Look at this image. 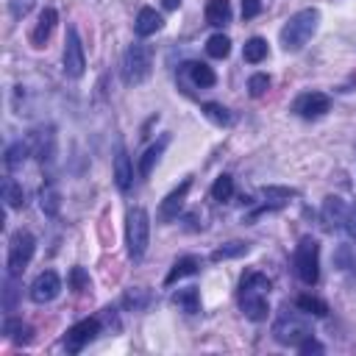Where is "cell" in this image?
<instances>
[{
	"mask_svg": "<svg viewBox=\"0 0 356 356\" xmlns=\"http://www.w3.org/2000/svg\"><path fill=\"white\" fill-rule=\"evenodd\" d=\"M267 292H270V281L261 273H248L242 275V289H239V306L245 312L248 320L259 323L267 317L270 306H267Z\"/></svg>",
	"mask_w": 356,
	"mask_h": 356,
	"instance_id": "6da1fadb",
	"label": "cell"
},
{
	"mask_svg": "<svg viewBox=\"0 0 356 356\" xmlns=\"http://www.w3.org/2000/svg\"><path fill=\"white\" fill-rule=\"evenodd\" d=\"M317 25H320V11L317 8H303V11L292 14L284 22V28H281V44H284V50H289V53L300 50L314 36Z\"/></svg>",
	"mask_w": 356,
	"mask_h": 356,
	"instance_id": "7a4b0ae2",
	"label": "cell"
},
{
	"mask_svg": "<svg viewBox=\"0 0 356 356\" xmlns=\"http://www.w3.org/2000/svg\"><path fill=\"white\" fill-rule=\"evenodd\" d=\"M147 239H150V217L142 206H134L125 217V245H128V256L134 261H139L145 256Z\"/></svg>",
	"mask_w": 356,
	"mask_h": 356,
	"instance_id": "3957f363",
	"label": "cell"
},
{
	"mask_svg": "<svg viewBox=\"0 0 356 356\" xmlns=\"http://www.w3.org/2000/svg\"><path fill=\"white\" fill-rule=\"evenodd\" d=\"M150 67H153V50H150V44L134 42V44L125 50V58H122V75H125V81H128V83H142V81H147Z\"/></svg>",
	"mask_w": 356,
	"mask_h": 356,
	"instance_id": "277c9868",
	"label": "cell"
},
{
	"mask_svg": "<svg viewBox=\"0 0 356 356\" xmlns=\"http://www.w3.org/2000/svg\"><path fill=\"white\" fill-rule=\"evenodd\" d=\"M295 273L306 286L317 284L320 278V245L309 236L300 239V245L295 248Z\"/></svg>",
	"mask_w": 356,
	"mask_h": 356,
	"instance_id": "5b68a950",
	"label": "cell"
},
{
	"mask_svg": "<svg viewBox=\"0 0 356 356\" xmlns=\"http://www.w3.org/2000/svg\"><path fill=\"white\" fill-rule=\"evenodd\" d=\"M273 337H275L281 345H292V348H298L303 339L312 337V328H309L298 314H292V312H281L278 320H275V325H273Z\"/></svg>",
	"mask_w": 356,
	"mask_h": 356,
	"instance_id": "8992f818",
	"label": "cell"
},
{
	"mask_svg": "<svg viewBox=\"0 0 356 356\" xmlns=\"http://www.w3.org/2000/svg\"><path fill=\"white\" fill-rule=\"evenodd\" d=\"M33 250H36V239L28 231H17L8 242V275H19L33 259Z\"/></svg>",
	"mask_w": 356,
	"mask_h": 356,
	"instance_id": "52a82bcc",
	"label": "cell"
},
{
	"mask_svg": "<svg viewBox=\"0 0 356 356\" xmlns=\"http://www.w3.org/2000/svg\"><path fill=\"white\" fill-rule=\"evenodd\" d=\"M83 67H86V58H83V44L78 39V31L75 28H67V39H64V72L70 78H81L83 75Z\"/></svg>",
	"mask_w": 356,
	"mask_h": 356,
	"instance_id": "ba28073f",
	"label": "cell"
},
{
	"mask_svg": "<svg viewBox=\"0 0 356 356\" xmlns=\"http://www.w3.org/2000/svg\"><path fill=\"white\" fill-rule=\"evenodd\" d=\"M97 331H100V323H97L95 317L81 320V323H75V325L67 331V337H64V348H67L70 353H78L83 345H89V342L97 337Z\"/></svg>",
	"mask_w": 356,
	"mask_h": 356,
	"instance_id": "9c48e42d",
	"label": "cell"
},
{
	"mask_svg": "<svg viewBox=\"0 0 356 356\" xmlns=\"http://www.w3.org/2000/svg\"><path fill=\"white\" fill-rule=\"evenodd\" d=\"M58 292H61V278H58L53 270L39 273L36 281L31 284V300H33V303H50Z\"/></svg>",
	"mask_w": 356,
	"mask_h": 356,
	"instance_id": "30bf717a",
	"label": "cell"
},
{
	"mask_svg": "<svg viewBox=\"0 0 356 356\" xmlns=\"http://www.w3.org/2000/svg\"><path fill=\"white\" fill-rule=\"evenodd\" d=\"M328 108H331V100H328V95H323V92H306V95H300V97L295 100V111H298L300 117H306V120L323 117Z\"/></svg>",
	"mask_w": 356,
	"mask_h": 356,
	"instance_id": "8fae6325",
	"label": "cell"
},
{
	"mask_svg": "<svg viewBox=\"0 0 356 356\" xmlns=\"http://www.w3.org/2000/svg\"><path fill=\"white\" fill-rule=\"evenodd\" d=\"M189 186H192V181H184L178 189H172V192L161 200V209H159V217H161V220H175V217H178V211L184 209V200H186Z\"/></svg>",
	"mask_w": 356,
	"mask_h": 356,
	"instance_id": "7c38bea8",
	"label": "cell"
},
{
	"mask_svg": "<svg viewBox=\"0 0 356 356\" xmlns=\"http://www.w3.org/2000/svg\"><path fill=\"white\" fill-rule=\"evenodd\" d=\"M114 181H117V189L128 192L131 181H134V170H131V159L125 153V147H117V156H114Z\"/></svg>",
	"mask_w": 356,
	"mask_h": 356,
	"instance_id": "4fadbf2b",
	"label": "cell"
},
{
	"mask_svg": "<svg viewBox=\"0 0 356 356\" xmlns=\"http://www.w3.org/2000/svg\"><path fill=\"white\" fill-rule=\"evenodd\" d=\"M345 214H348V206L339 197H325V203H323V222H325V228H342L345 225Z\"/></svg>",
	"mask_w": 356,
	"mask_h": 356,
	"instance_id": "5bb4252c",
	"label": "cell"
},
{
	"mask_svg": "<svg viewBox=\"0 0 356 356\" xmlns=\"http://www.w3.org/2000/svg\"><path fill=\"white\" fill-rule=\"evenodd\" d=\"M167 145H170V134L159 136V142L145 150V156H142V161H139V175H142V178H147V175L153 172V167H156V161L161 159V153L167 150Z\"/></svg>",
	"mask_w": 356,
	"mask_h": 356,
	"instance_id": "9a60e30c",
	"label": "cell"
},
{
	"mask_svg": "<svg viewBox=\"0 0 356 356\" xmlns=\"http://www.w3.org/2000/svg\"><path fill=\"white\" fill-rule=\"evenodd\" d=\"M161 25H164V19H161V14H159L156 8H139L136 22H134V28H136L139 36H150V33H156Z\"/></svg>",
	"mask_w": 356,
	"mask_h": 356,
	"instance_id": "2e32d148",
	"label": "cell"
},
{
	"mask_svg": "<svg viewBox=\"0 0 356 356\" xmlns=\"http://www.w3.org/2000/svg\"><path fill=\"white\" fill-rule=\"evenodd\" d=\"M228 19H231V3H228V0H209V3H206V22H209V25L220 28V25H225Z\"/></svg>",
	"mask_w": 356,
	"mask_h": 356,
	"instance_id": "e0dca14e",
	"label": "cell"
},
{
	"mask_svg": "<svg viewBox=\"0 0 356 356\" xmlns=\"http://www.w3.org/2000/svg\"><path fill=\"white\" fill-rule=\"evenodd\" d=\"M53 25H56V11H53V8H42L39 22H36V28H33V33H31V39H33L36 47L44 44V39L53 33Z\"/></svg>",
	"mask_w": 356,
	"mask_h": 356,
	"instance_id": "ac0fdd59",
	"label": "cell"
},
{
	"mask_svg": "<svg viewBox=\"0 0 356 356\" xmlns=\"http://www.w3.org/2000/svg\"><path fill=\"white\" fill-rule=\"evenodd\" d=\"M197 259L195 256H184V259H178L175 264H172V270L167 273V278H164V284L170 286V284H175L178 278H184V275H192V273H197Z\"/></svg>",
	"mask_w": 356,
	"mask_h": 356,
	"instance_id": "d6986e66",
	"label": "cell"
},
{
	"mask_svg": "<svg viewBox=\"0 0 356 356\" xmlns=\"http://www.w3.org/2000/svg\"><path fill=\"white\" fill-rule=\"evenodd\" d=\"M172 303H175V306H181L184 312L195 314V312L200 309V298H197V289H195V286H189V289H178V292L172 295Z\"/></svg>",
	"mask_w": 356,
	"mask_h": 356,
	"instance_id": "ffe728a7",
	"label": "cell"
},
{
	"mask_svg": "<svg viewBox=\"0 0 356 356\" xmlns=\"http://www.w3.org/2000/svg\"><path fill=\"white\" fill-rule=\"evenodd\" d=\"M33 142H36L33 153H36L42 161H50V159H53V131H50V128H47V131H36V134H33Z\"/></svg>",
	"mask_w": 356,
	"mask_h": 356,
	"instance_id": "44dd1931",
	"label": "cell"
},
{
	"mask_svg": "<svg viewBox=\"0 0 356 356\" xmlns=\"http://www.w3.org/2000/svg\"><path fill=\"white\" fill-rule=\"evenodd\" d=\"M206 53H209L211 58H225V56L231 53V39H228L225 33H214V36L206 42Z\"/></svg>",
	"mask_w": 356,
	"mask_h": 356,
	"instance_id": "7402d4cb",
	"label": "cell"
},
{
	"mask_svg": "<svg viewBox=\"0 0 356 356\" xmlns=\"http://www.w3.org/2000/svg\"><path fill=\"white\" fill-rule=\"evenodd\" d=\"M242 56H245V61H250V64H259V61L267 56V42H264V39H259V36L248 39V42H245V50H242Z\"/></svg>",
	"mask_w": 356,
	"mask_h": 356,
	"instance_id": "603a6c76",
	"label": "cell"
},
{
	"mask_svg": "<svg viewBox=\"0 0 356 356\" xmlns=\"http://www.w3.org/2000/svg\"><path fill=\"white\" fill-rule=\"evenodd\" d=\"M234 195V178L231 175H217V181L211 184V197L214 200H228Z\"/></svg>",
	"mask_w": 356,
	"mask_h": 356,
	"instance_id": "cb8c5ba5",
	"label": "cell"
},
{
	"mask_svg": "<svg viewBox=\"0 0 356 356\" xmlns=\"http://www.w3.org/2000/svg\"><path fill=\"white\" fill-rule=\"evenodd\" d=\"M295 303H298V309H300V312H309V314H317V317L328 314V306H325L320 298H312V295H300Z\"/></svg>",
	"mask_w": 356,
	"mask_h": 356,
	"instance_id": "d4e9b609",
	"label": "cell"
},
{
	"mask_svg": "<svg viewBox=\"0 0 356 356\" xmlns=\"http://www.w3.org/2000/svg\"><path fill=\"white\" fill-rule=\"evenodd\" d=\"M189 72H192L195 86H214V81H217L211 67H206V64H189Z\"/></svg>",
	"mask_w": 356,
	"mask_h": 356,
	"instance_id": "484cf974",
	"label": "cell"
},
{
	"mask_svg": "<svg viewBox=\"0 0 356 356\" xmlns=\"http://www.w3.org/2000/svg\"><path fill=\"white\" fill-rule=\"evenodd\" d=\"M3 197H6V203H8V209H19L22 203H25V197H22V189L8 178L6 184H3Z\"/></svg>",
	"mask_w": 356,
	"mask_h": 356,
	"instance_id": "4316f807",
	"label": "cell"
},
{
	"mask_svg": "<svg viewBox=\"0 0 356 356\" xmlns=\"http://www.w3.org/2000/svg\"><path fill=\"white\" fill-rule=\"evenodd\" d=\"M203 111H206V117H209L211 122H217V125H228V122H231L228 108L220 106V103H203Z\"/></svg>",
	"mask_w": 356,
	"mask_h": 356,
	"instance_id": "83f0119b",
	"label": "cell"
},
{
	"mask_svg": "<svg viewBox=\"0 0 356 356\" xmlns=\"http://www.w3.org/2000/svg\"><path fill=\"white\" fill-rule=\"evenodd\" d=\"M25 156H28V145H22V142L11 145V147H8V153H6V164H8V170H14L17 164H22V161H25Z\"/></svg>",
	"mask_w": 356,
	"mask_h": 356,
	"instance_id": "f1b7e54d",
	"label": "cell"
},
{
	"mask_svg": "<svg viewBox=\"0 0 356 356\" xmlns=\"http://www.w3.org/2000/svg\"><path fill=\"white\" fill-rule=\"evenodd\" d=\"M248 89H250V95H253V97H259V95H264V92L270 89V78H267L264 72H256V75H250Z\"/></svg>",
	"mask_w": 356,
	"mask_h": 356,
	"instance_id": "f546056e",
	"label": "cell"
},
{
	"mask_svg": "<svg viewBox=\"0 0 356 356\" xmlns=\"http://www.w3.org/2000/svg\"><path fill=\"white\" fill-rule=\"evenodd\" d=\"M245 250H248V245H245V242H231V245H225V248L214 250V253H211V259H214V261H220V259H231V256H239V253H245Z\"/></svg>",
	"mask_w": 356,
	"mask_h": 356,
	"instance_id": "4dcf8cb0",
	"label": "cell"
},
{
	"mask_svg": "<svg viewBox=\"0 0 356 356\" xmlns=\"http://www.w3.org/2000/svg\"><path fill=\"white\" fill-rule=\"evenodd\" d=\"M42 211H47V214H56L58 211V195H56V189H42Z\"/></svg>",
	"mask_w": 356,
	"mask_h": 356,
	"instance_id": "1f68e13d",
	"label": "cell"
},
{
	"mask_svg": "<svg viewBox=\"0 0 356 356\" xmlns=\"http://www.w3.org/2000/svg\"><path fill=\"white\" fill-rule=\"evenodd\" d=\"M3 331H6L8 337H14V339H22V334H31V328L22 325V320H6V323H3Z\"/></svg>",
	"mask_w": 356,
	"mask_h": 356,
	"instance_id": "d6a6232c",
	"label": "cell"
},
{
	"mask_svg": "<svg viewBox=\"0 0 356 356\" xmlns=\"http://www.w3.org/2000/svg\"><path fill=\"white\" fill-rule=\"evenodd\" d=\"M70 284H72L75 292H83V289L89 286V275H86L81 267H72V273H70Z\"/></svg>",
	"mask_w": 356,
	"mask_h": 356,
	"instance_id": "836d02e7",
	"label": "cell"
},
{
	"mask_svg": "<svg viewBox=\"0 0 356 356\" xmlns=\"http://www.w3.org/2000/svg\"><path fill=\"white\" fill-rule=\"evenodd\" d=\"M259 11H261V0H242V17L245 19L259 17Z\"/></svg>",
	"mask_w": 356,
	"mask_h": 356,
	"instance_id": "e575fe53",
	"label": "cell"
},
{
	"mask_svg": "<svg viewBox=\"0 0 356 356\" xmlns=\"http://www.w3.org/2000/svg\"><path fill=\"white\" fill-rule=\"evenodd\" d=\"M342 228L348 231L350 239H356V203L348 206V214H345V225H342Z\"/></svg>",
	"mask_w": 356,
	"mask_h": 356,
	"instance_id": "d590c367",
	"label": "cell"
},
{
	"mask_svg": "<svg viewBox=\"0 0 356 356\" xmlns=\"http://www.w3.org/2000/svg\"><path fill=\"white\" fill-rule=\"evenodd\" d=\"M31 6H33V0H11V14L14 17H25L31 11Z\"/></svg>",
	"mask_w": 356,
	"mask_h": 356,
	"instance_id": "8d00e7d4",
	"label": "cell"
},
{
	"mask_svg": "<svg viewBox=\"0 0 356 356\" xmlns=\"http://www.w3.org/2000/svg\"><path fill=\"white\" fill-rule=\"evenodd\" d=\"M264 195H267V197H292L295 192H292V189H273V186H267Z\"/></svg>",
	"mask_w": 356,
	"mask_h": 356,
	"instance_id": "74e56055",
	"label": "cell"
},
{
	"mask_svg": "<svg viewBox=\"0 0 356 356\" xmlns=\"http://www.w3.org/2000/svg\"><path fill=\"white\" fill-rule=\"evenodd\" d=\"M161 3H164V8H178L181 0H161Z\"/></svg>",
	"mask_w": 356,
	"mask_h": 356,
	"instance_id": "f35d334b",
	"label": "cell"
}]
</instances>
